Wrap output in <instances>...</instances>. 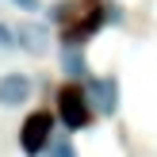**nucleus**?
<instances>
[{"label":"nucleus","instance_id":"nucleus-1","mask_svg":"<svg viewBox=\"0 0 157 157\" xmlns=\"http://www.w3.org/2000/svg\"><path fill=\"white\" fill-rule=\"evenodd\" d=\"M92 104L88 96H84V84H65V88L58 92V119L65 123V130H88L92 127Z\"/></svg>","mask_w":157,"mask_h":157},{"label":"nucleus","instance_id":"nucleus-2","mask_svg":"<svg viewBox=\"0 0 157 157\" xmlns=\"http://www.w3.org/2000/svg\"><path fill=\"white\" fill-rule=\"evenodd\" d=\"M54 127H58V119L50 111H31L23 119V127H19V150L27 157H42L50 138H54Z\"/></svg>","mask_w":157,"mask_h":157},{"label":"nucleus","instance_id":"nucleus-3","mask_svg":"<svg viewBox=\"0 0 157 157\" xmlns=\"http://www.w3.org/2000/svg\"><path fill=\"white\" fill-rule=\"evenodd\" d=\"M15 46H19L23 54H31V58H46L50 46H54L50 23H42V19H19L15 23Z\"/></svg>","mask_w":157,"mask_h":157},{"label":"nucleus","instance_id":"nucleus-4","mask_svg":"<svg viewBox=\"0 0 157 157\" xmlns=\"http://www.w3.org/2000/svg\"><path fill=\"white\" fill-rule=\"evenodd\" d=\"M31 96H35V81H31V73H23V69H8V73H0V107H4V111H15V107L31 104Z\"/></svg>","mask_w":157,"mask_h":157},{"label":"nucleus","instance_id":"nucleus-5","mask_svg":"<svg viewBox=\"0 0 157 157\" xmlns=\"http://www.w3.org/2000/svg\"><path fill=\"white\" fill-rule=\"evenodd\" d=\"M84 96H88L96 115H115L119 111V81L115 77H88L84 81Z\"/></svg>","mask_w":157,"mask_h":157},{"label":"nucleus","instance_id":"nucleus-6","mask_svg":"<svg viewBox=\"0 0 157 157\" xmlns=\"http://www.w3.org/2000/svg\"><path fill=\"white\" fill-rule=\"evenodd\" d=\"M61 73H65L69 81H77V84H84V81L92 77L88 58H84V46H77V42H61Z\"/></svg>","mask_w":157,"mask_h":157},{"label":"nucleus","instance_id":"nucleus-7","mask_svg":"<svg viewBox=\"0 0 157 157\" xmlns=\"http://www.w3.org/2000/svg\"><path fill=\"white\" fill-rule=\"evenodd\" d=\"M42 157H77V150H73V142H69V134H54Z\"/></svg>","mask_w":157,"mask_h":157},{"label":"nucleus","instance_id":"nucleus-8","mask_svg":"<svg viewBox=\"0 0 157 157\" xmlns=\"http://www.w3.org/2000/svg\"><path fill=\"white\" fill-rule=\"evenodd\" d=\"M15 50V27L12 23H0V54Z\"/></svg>","mask_w":157,"mask_h":157},{"label":"nucleus","instance_id":"nucleus-9","mask_svg":"<svg viewBox=\"0 0 157 157\" xmlns=\"http://www.w3.org/2000/svg\"><path fill=\"white\" fill-rule=\"evenodd\" d=\"M8 4H12V8H19V12H42V0H8Z\"/></svg>","mask_w":157,"mask_h":157}]
</instances>
